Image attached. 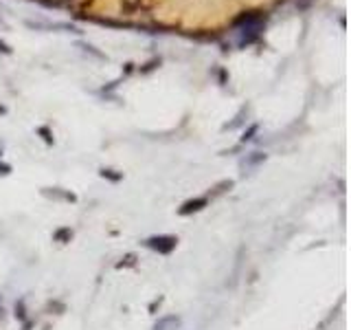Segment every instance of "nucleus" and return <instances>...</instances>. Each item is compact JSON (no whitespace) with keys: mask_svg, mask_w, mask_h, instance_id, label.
I'll list each match as a JSON object with an SVG mask.
<instances>
[{"mask_svg":"<svg viewBox=\"0 0 351 330\" xmlns=\"http://www.w3.org/2000/svg\"><path fill=\"white\" fill-rule=\"evenodd\" d=\"M145 247L156 251L158 255H169L171 251H176L178 247V236H171V233H160V236H152L145 240Z\"/></svg>","mask_w":351,"mask_h":330,"instance_id":"nucleus-1","label":"nucleus"},{"mask_svg":"<svg viewBox=\"0 0 351 330\" xmlns=\"http://www.w3.org/2000/svg\"><path fill=\"white\" fill-rule=\"evenodd\" d=\"M209 205V196H196V198H189L185 201L183 205L178 207V216H191V214H198L202 212L204 207Z\"/></svg>","mask_w":351,"mask_h":330,"instance_id":"nucleus-2","label":"nucleus"},{"mask_svg":"<svg viewBox=\"0 0 351 330\" xmlns=\"http://www.w3.org/2000/svg\"><path fill=\"white\" fill-rule=\"evenodd\" d=\"M178 328H180V317H176V315L160 317V319L154 323V330H178Z\"/></svg>","mask_w":351,"mask_h":330,"instance_id":"nucleus-3","label":"nucleus"},{"mask_svg":"<svg viewBox=\"0 0 351 330\" xmlns=\"http://www.w3.org/2000/svg\"><path fill=\"white\" fill-rule=\"evenodd\" d=\"M53 240L59 242V244L70 242V240H72V229H70V227H59V229L53 231Z\"/></svg>","mask_w":351,"mask_h":330,"instance_id":"nucleus-4","label":"nucleus"},{"mask_svg":"<svg viewBox=\"0 0 351 330\" xmlns=\"http://www.w3.org/2000/svg\"><path fill=\"white\" fill-rule=\"evenodd\" d=\"M14 317L18 321H27V306H24V299H18V302H16Z\"/></svg>","mask_w":351,"mask_h":330,"instance_id":"nucleus-5","label":"nucleus"},{"mask_svg":"<svg viewBox=\"0 0 351 330\" xmlns=\"http://www.w3.org/2000/svg\"><path fill=\"white\" fill-rule=\"evenodd\" d=\"M233 187V181H222L220 185H215V191H213V196H217V194H224V191H226V189H231Z\"/></svg>","mask_w":351,"mask_h":330,"instance_id":"nucleus-6","label":"nucleus"},{"mask_svg":"<svg viewBox=\"0 0 351 330\" xmlns=\"http://www.w3.org/2000/svg\"><path fill=\"white\" fill-rule=\"evenodd\" d=\"M134 264H136V255H134V253H128V255L123 257V262H119L117 267L123 269V267H134Z\"/></svg>","mask_w":351,"mask_h":330,"instance_id":"nucleus-7","label":"nucleus"},{"mask_svg":"<svg viewBox=\"0 0 351 330\" xmlns=\"http://www.w3.org/2000/svg\"><path fill=\"white\" fill-rule=\"evenodd\" d=\"M112 172H114V170H101L99 174H101V176H104V178H110V181H114V183L123 178V174H112Z\"/></svg>","mask_w":351,"mask_h":330,"instance_id":"nucleus-8","label":"nucleus"},{"mask_svg":"<svg viewBox=\"0 0 351 330\" xmlns=\"http://www.w3.org/2000/svg\"><path fill=\"white\" fill-rule=\"evenodd\" d=\"M9 172H11V167H9V165H0V174H3V176H7Z\"/></svg>","mask_w":351,"mask_h":330,"instance_id":"nucleus-9","label":"nucleus"},{"mask_svg":"<svg viewBox=\"0 0 351 330\" xmlns=\"http://www.w3.org/2000/svg\"><path fill=\"white\" fill-rule=\"evenodd\" d=\"M33 328V321L29 319V321H24V326H22V330H31Z\"/></svg>","mask_w":351,"mask_h":330,"instance_id":"nucleus-10","label":"nucleus"}]
</instances>
